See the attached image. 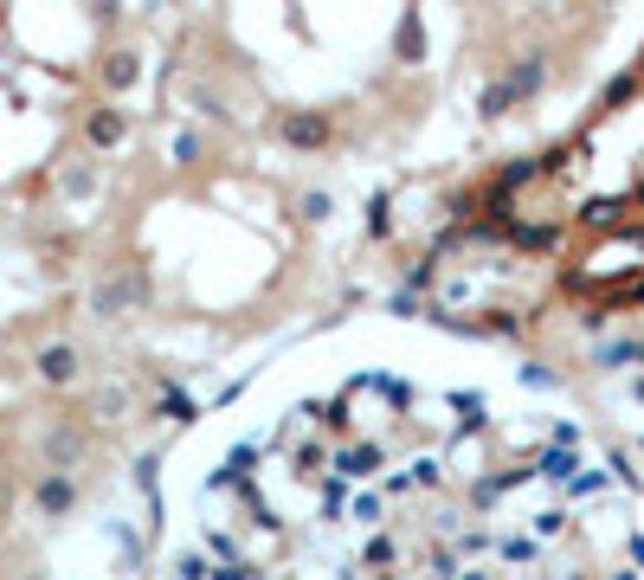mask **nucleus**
<instances>
[{
    "label": "nucleus",
    "mask_w": 644,
    "mask_h": 580,
    "mask_svg": "<svg viewBox=\"0 0 644 580\" xmlns=\"http://www.w3.org/2000/svg\"><path fill=\"white\" fill-rule=\"evenodd\" d=\"M284 136H291V143H329V123H323V116H291Z\"/></svg>",
    "instance_id": "1"
}]
</instances>
